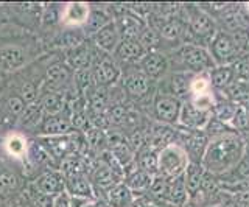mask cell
Returning <instances> with one entry per match:
<instances>
[{"mask_svg": "<svg viewBox=\"0 0 249 207\" xmlns=\"http://www.w3.org/2000/svg\"><path fill=\"white\" fill-rule=\"evenodd\" d=\"M122 42V36L119 33L115 20H111L95 34V44L106 53H114Z\"/></svg>", "mask_w": 249, "mask_h": 207, "instance_id": "cell-21", "label": "cell"}, {"mask_svg": "<svg viewBox=\"0 0 249 207\" xmlns=\"http://www.w3.org/2000/svg\"><path fill=\"white\" fill-rule=\"evenodd\" d=\"M190 199L187 193L184 174L178 176L175 179H168V193H167V204H171L173 207H182Z\"/></svg>", "mask_w": 249, "mask_h": 207, "instance_id": "cell-26", "label": "cell"}, {"mask_svg": "<svg viewBox=\"0 0 249 207\" xmlns=\"http://www.w3.org/2000/svg\"><path fill=\"white\" fill-rule=\"evenodd\" d=\"M36 95H37V87L35 86L33 83L23 84V87H22V95H20V97L23 98V102H25L27 104H28V103H35Z\"/></svg>", "mask_w": 249, "mask_h": 207, "instance_id": "cell-45", "label": "cell"}, {"mask_svg": "<svg viewBox=\"0 0 249 207\" xmlns=\"http://www.w3.org/2000/svg\"><path fill=\"white\" fill-rule=\"evenodd\" d=\"M35 190L42 195L56 198L62 191H66V178L58 170L45 172L35 181Z\"/></svg>", "mask_w": 249, "mask_h": 207, "instance_id": "cell-14", "label": "cell"}, {"mask_svg": "<svg viewBox=\"0 0 249 207\" xmlns=\"http://www.w3.org/2000/svg\"><path fill=\"white\" fill-rule=\"evenodd\" d=\"M210 117H212V111L198 108L193 102L182 103L181 116H179V125L189 131H201L209 123Z\"/></svg>", "mask_w": 249, "mask_h": 207, "instance_id": "cell-9", "label": "cell"}, {"mask_svg": "<svg viewBox=\"0 0 249 207\" xmlns=\"http://www.w3.org/2000/svg\"><path fill=\"white\" fill-rule=\"evenodd\" d=\"M93 75V84L100 87H109L120 80L122 70L119 64L111 56H103L100 63L92 69Z\"/></svg>", "mask_w": 249, "mask_h": 207, "instance_id": "cell-13", "label": "cell"}, {"mask_svg": "<svg viewBox=\"0 0 249 207\" xmlns=\"http://www.w3.org/2000/svg\"><path fill=\"white\" fill-rule=\"evenodd\" d=\"M66 191L75 198L86 199V201H95V190L88 174H76L72 178H66Z\"/></svg>", "mask_w": 249, "mask_h": 207, "instance_id": "cell-19", "label": "cell"}, {"mask_svg": "<svg viewBox=\"0 0 249 207\" xmlns=\"http://www.w3.org/2000/svg\"><path fill=\"white\" fill-rule=\"evenodd\" d=\"M18 176L10 168L0 165V196H8L18 189Z\"/></svg>", "mask_w": 249, "mask_h": 207, "instance_id": "cell-38", "label": "cell"}, {"mask_svg": "<svg viewBox=\"0 0 249 207\" xmlns=\"http://www.w3.org/2000/svg\"><path fill=\"white\" fill-rule=\"evenodd\" d=\"M187 28L192 34V39L210 42L216 34L218 27L209 13L198 8V6H189L187 8Z\"/></svg>", "mask_w": 249, "mask_h": 207, "instance_id": "cell-4", "label": "cell"}, {"mask_svg": "<svg viewBox=\"0 0 249 207\" xmlns=\"http://www.w3.org/2000/svg\"><path fill=\"white\" fill-rule=\"evenodd\" d=\"M132 207H160V203L154 201V199L148 195H134Z\"/></svg>", "mask_w": 249, "mask_h": 207, "instance_id": "cell-46", "label": "cell"}, {"mask_svg": "<svg viewBox=\"0 0 249 207\" xmlns=\"http://www.w3.org/2000/svg\"><path fill=\"white\" fill-rule=\"evenodd\" d=\"M25 63V52L18 45H6V47L0 49V69L3 70H18Z\"/></svg>", "mask_w": 249, "mask_h": 207, "instance_id": "cell-22", "label": "cell"}, {"mask_svg": "<svg viewBox=\"0 0 249 207\" xmlns=\"http://www.w3.org/2000/svg\"><path fill=\"white\" fill-rule=\"evenodd\" d=\"M114 53L120 61H124V63H137V64L146 55L145 49L140 45L137 39H123Z\"/></svg>", "mask_w": 249, "mask_h": 207, "instance_id": "cell-23", "label": "cell"}, {"mask_svg": "<svg viewBox=\"0 0 249 207\" xmlns=\"http://www.w3.org/2000/svg\"><path fill=\"white\" fill-rule=\"evenodd\" d=\"M206 170L201 164H195L189 162L185 172H184V181H185V187H187V193H189L190 199L193 196H196L201 191L202 186V179H204Z\"/></svg>", "mask_w": 249, "mask_h": 207, "instance_id": "cell-24", "label": "cell"}, {"mask_svg": "<svg viewBox=\"0 0 249 207\" xmlns=\"http://www.w3.org/2000/svg\"><path fill=\"white\" fill-rule=\"evenodd\" d=\"M117 28H119V33L123 39H139V36L145 32V28L148 27L146 22L139 16V14H134L131 11L123 13L122 16H119V19L115 20Z\"/></svg>", "mask_w": 249, "mask_h": 207, "instance_id": "cell-16", "label": "cell"}, {"mask_svg": "<svg viewBox=\"0 0 249 207\" xmlns=\"http://www.w3.org/2000/svg\"><path fill=\"white\" fill-rule=\"evenodd\" d=\"M134 193L124 182H119L106 193V203L111 207H132Z\"/></svg>", "mask_w": 249, "mask_h": 207, "instance_id": "cell-27", "label": "cell"}, {"mask_svg": "<svg viewBox=\"0 0 249 207\" xmlns=\"http://www.w3.org/2000/svg\"><path fill=\"white\" fill-rule=\"evenodd\" d=\"M86 142H88V148L92 151H103L105 147H107L106 143V133L101 131V129L97 128H89L86 129Z\"/></svg>", "mask_w": 249, "mask_h": 207, "instance_id": "cell-40", "label": "cell"}, {"mask_svg": "<svg viewBox=\"0 0 249 207\" xmlns=\"http://www.w3.org/2000/svg\"><path fill=\"white\" fill-rule=\"evenodd\" d=\"M33 203H35L36 207H53L54 198L53 196L42 195V193H39V191L35 190V193H33Z\"/></svg>", "mask_w": 249, "mask_h": 207, "instance_id": "cell-47", "label": "cell"}, {"mask_svg": "<svg viewBox=\"0 0 249 207\" xmlns=\"http://www.w3.org/2000/svg\"><path fill=\"white\" fill-rule=\"evenodd\" d=\"M19 119L23 126H36L37 123H41L44 119V109L41 103H28Z\"/></svg>", "mask_w": 249, "mask_h": 207, "instance_id": "cell-36", "label": "cell"}, {"mask_svg": "<svg viewBox=\"0 0 249 207\" xmlns=\"http://www.w3.org/2000/svg\"><path fill=\"white\" fill-rule=\"evenodd\" d=\"M168 193V179L162 174H156L153 178L151 187L148 190V196L158 203H165Z\"/></svg>", "mask_w": 249, "mask_h": 207, "instance_id": "cell-37", "label": "cell"}, {"mask_svg": "<svg viewBox=\"0 0 249 207\" xmlns=\"http://www.w3.org/2000/svg\"><path fill=\"white\" fill-rule=\"evenodd\" d=\"M92 63V55L90 50L86 47V45H80V47H75L70 52V55L67 56V67L73 69V70L80 72V70H88Z\"/></svg>", "mask_w": 249, "mask_h": 207, "instance_id": "cell-30", "label": "cell"}, {"mask_svg": "<svg viewBox=\"0 0 249 207\" xmlns=\"http://www.w3.org/2000/svg\"><path fill=\"white\" fill-rule=\"evenodd\" d=\"M151 106H153V116L156 121H159V123H163V125H171V126H176L179 123L182 102H179L173 95L156 90Z\"/></svg>", "mask_w": 249, "mask_h": 207, "instance_id": "cell-5", "label": "cell"}, {"mask_svg": "<svg viewBox=\"0 0 249 207\" xmlns=\"http://www.w3.org/2000/svg\"><path fill=\"white\" fill-rule=\"evenodd\" d=\"M42 148L49 153L52 159H66L73 155V133L69 136H54V137H41L39 139Z\"/></svg>", "mask_w": 249, "mask_h": 207, "instance_id": "cell-15", "label": "cell"}, {"mask_svg": "<svg viewBox=\"0 0 249 207\" xmlns=\"http://www.w3.org/2000/svg\"><path fill=\"white\" fill-rule=\"evenodd\" d=\"M6 151L10 153L13 157H23L28 153V143L22 136H10L6 139Z\"/></svg>", "mask_w": 249, "mask_h": 207, "instance_id": "cell-41", "label": "cell"}, {"mask_svg": "<svg viewBox=\"0 0 249 207\" xmlns=\"http://www.w3.org/2000/svg\"><path fill=\"white\" fill-rule=\"evenodd\" d=\"M88 160L84 159V156L70 155L61 160L59 172L64 178H72L76 174H88Z\"/></svg>", "mask_w": 249, "mask_h": 207, "instance_id": "cell-29", "label": "cell"}, {"mask_svg": "<svg viewBox=\"0 0 249 207\" xmlns=\"http://www.w3.org/2000/svg\"><path fill=\"white\" fill-rule=\"evenodd\" d=\"M5 108H6L8 116L19 119V117L22 116V112L25 111L27 103L23 102V98H22V97H19V95H13V97H10V98L6 100Z\"/></svg>", "mask_w": 249, "mask_h": 207, "instance_id": "cell-44", "label": "cell"}, {"mask_svg": "<svg viewBox=\"0 0 249 207\" xmlns=\"http://www.w3.org/2000/svg\"><path fill=\"white\" fill-rule=\"evenodd\" d=\"M153 178L154 176L148 174L143 170H140L139 165H137V167L132 168V170L124 172L123 182L126 184V187L134 195H148V190H150V187H151Z\"/></svg>", "mask_w": 249, "mask_h": 207, "instance_id": "cell-20", "label": "cell"}, {"mask_svg": "<svg viewBox=\"0 0 249 207\" xmlns=\"http://www.w3.org/2000/svg\"><path fill=\"white\" fill-rule=\"evenodd\" d=\"M209 140L210 139L204 133V129H201V131H189V129H184V133L178 131V137H176V143L181 145L185 150L187 156H189V160L195 164L202 162V157H204V153L207 150Z\"/></svg>", "mask_w": 249, "mask_h": 207, "instance_id": "cell-7", "label": "cell"}, {"mask_svg": "<svg viewBox=\"0 0 249 207\" xmlns=\"http://www.w3.org/2000/svg\"><path fill=\"white\" fill-rule=\"evenodd\" d=\"M70 78V69L64 64H53L47 70L45 83L49 84L52 89H58L69 81Z\"/></svg>", "mask_w": 249, "mask_h": 207, "instance_id": "cell-33", "label": "cell"}, {"mask_svg": "<svg viewBox=\"0 0 249 207\" xmlns=\"http://www.w3.org/2000/svg\"><path fill=\"white\" fill-rule=\"evenodd\" d=\"M237 106L238 104L235 102H232V100H229V98L215 100L213 108H212V114H213V117H216L218 120H221L223 123L231 126L233 117H235Z\"/></svg>", "mask_w": 249, "mask_h": 207, "instance_id": "cell-31", "label": "cell"}, {"mask_svg": "<svg viewBox=\"0 0 249 207\" xmlns=\"http://www.w3.org/2000/svg\"><path fill=\"white\" fill-rule=\"evenodd\" d=\"M193 73L189 72H171L168 76H165L162 81H165V87L159 89L160 92L173 95L179 102H189L190 100V84H192Z\"/></svg>", "mask_w": 249, "mask_h": 207, "instance_id": "cell-12", "label": "cell"}, {"mask_svg": "<svg viewBox=\"0 0 249 207\" xmlns=\"http://www.w3.org/2000/svg\"><path fill=\"white\" fill-rule=\"evenodd\" d=\"M62 41H64V44L69 45V47L75 49V47H80V45L83 44V37L78 33H75V32H69V33L64 34Z\"/></svg>", "mask_w": 249, "mask_h": 207, "instance_id": "cell-48", "label": "cell"}, {"mask_svg": "<svg viewBox=\"0 0 249 207\" xmlns=\"http://www.w3.org/2000/svg\"><path fill=\"white\" fill-rule=\"evenodd\" d=\"M128 114H129V109L126 108V106L122 104V103H115L114 106L109 108L107 117H109V121H111V125L124 126L126 119H128Z\"/></svg>", "mask_w": 249, "mask_h": 207, "instance_id": "cell-43", "label": "cell"}, {"mask_svg": "<svg viewBox=\"0 0 249 207\" xmlns=\"http://www.w3.org/2000/svg\"><path fill=\"white\" fill-rule=\"evenodd\" d=\"M245 106V109H246V114H248V119H249V102L243 104Z\"/></svg>", "mask_w": 249, "mask_h": 207, "instance_id": "cell-52", "label": "cell"}, {"mask_svg": "<svg viewBox=\"0 0 249 207\" xmlns=\"http://www.w3.org/2000/svg\"><path fill=\"white\" fill-rule=\"evenodd\" d=\"M109 16L103 10H90L88 22H86V32L90 34H97L101 28L109 24Z\"/></svg>", "mask_w": 249, "mask_h": 207, "instance_id": "cell-39", "label": "cell"}, {"mask_svg": "<svg viewBox=\"0 0 249 207\" xmlns=\"http://www.w3.org/2000/svg\"><path fill=\"white\" fill-rule=\"evenodd\" d=\"M90 8L89 5L86 3H70L66 10L64 14V22L70 25H80V24H86L89 17Z\"/></svg>", "mask_w": 249, "mask_h": 207, "instance_id": "cell-34", "label": "cell"}, {"mask_svg": "<svg viewBox=\"0 0 249 207\" xmlns=\"http://www.w3.org/2000/svg\"><path fill=\"white\" fill-rule=\"evenodd\" d=\"M136 162L140 170L146 172L148 174L156 176L159 174V153L151 150H143L136 155Z\"/></svg>", "mask_w": 249, "mask_h": 207, "instance_id": "cell-32", "label": "cell"}, {"mask_svg": "<svg viewBox=\"0 0 249 207\" xmlns=\"http://www.w3.org/2000/svg\"><path fill=\"white\" fill-rule=\"evenodd\" d=\"M189 162L185 150L175 142L159 151V174L167 179H175L184 174Z\"/></svg>", "mask_w": 249, "mask_h": 207, "instance_id": "cell-3", "label": "cell"}, {"mask_svg": "<svg viewBox=\"0 0 249 207\" xmlns=\"http://www.w3.org/2000/svg\"><path fill=\"white\" fill-rule=\"evenodd\" d=\"M44 20L47 22V24H54V22L58 20V14H56V11H54L53 8L47 10V13L44 14Z\"/></svg>", "mask_w": 249, "mask_h": 207, "instance_id": "cell-49", "label": "cell"}, {"mask_svg": "<svg viewBox=\"0 0 249 207\" xmlns=\"http://www.w3.org/2000/svg\"><path fill=\"white\" fill-rule=\"evenodd\" d=\"M146 143H145V150H151L159 153L168 145L176 142L178 137V129L171 125H163L156 121L150 128L146 129Z\"/></svg>", "mask_w": 249, "mask_h": 207, "instance_id": "cell-8", "label": "cell"}, {"mask_svg": "<svg viewBox=\"0 0 249 207\" xmlns=\"http://www.w3.org/2000/svg\"><path fill=\"white\" fill-rule=\"evenodd\" d=\"M86 100H88L90 112H106L111 108V94H109L107 87H90Z\"/></svg>", "mask_w": 249, "mask_h": 207, "instance_id": "cell-28", "label": "cell"}, {"mask_svg": "<svg viewBox=\"0 0 249 207\" xmlns=\"http://www.w3.org/2000/svg\"><path fill=\"white\" fill-rule=\"evenodd\" d=\"M245 145H246V151L249 153V139H248V140H245Z\"/></svg>", "mask_w": 249, "mask_h": 207, "instance_id": "cell-53", "label": "cell"}, {"mask_svg": "<svg viewBox=\"0 0 249 207\" xmlns=\"http://www.w3.org/2000/svg\"><path fill=\"white\" fill-rule=\"evenodd\" d=\"M182 207H198V206L195 204V203L192 201V199H189V201H187V203H185V204H184Z\"/></svg>", "mask_w": 249, "mask_h": 207, "instance_id": "cell-51", "label": "cell"}, {"mask_svg": "<svg viewBox=\"0 0 249 207\" xmlns=\"http://www.w3.org/2000/svg\"><path fill=\"white\" fill-rule=\"evenodd\" d=\"M84 207H93V201H90V203H88Z\"/></svg>", "mask_w": 249, "mask_h": 207, "instance_id": "cell-54", "label": "cell"}, {"mask_svg": "<svg viewBox=\"0 0 249 207\" xmlns=\"http://www.w3.org/2000/svg\"><path fill=\"white\" fill-rule=\"evenodd\" d=\"M93 207H111L107 203H106V199H95V201H93Z\"/></svg>", "mask_w": 249, "mask_h": 207, "instance_id": "cell-50", "label": "cell"}, {"mask_svg": "<svg viewBox=\"0 0 249 207\" xmlns=\"http://www.w3.org/2000/svg\"><path fill=\"white\" fill-rule=\"evenodd\" d=\"M209 53L212 56L215 66H233L238 59L240 53L235 47L233 37L228 33L218 30L216 34L209 42Z\"/></svg>", "mask_w": 249, "mask_h": 207, "instance_id": "cell-6", "label": "cell"}, {"mask_svg": "<svg viewBox=\"0 0 249 207\" xmlns=\"http://www.w3.org/2000/svg\"><path fill=\"white\" fill-rule=\"evenodd\" d=\"M140 45L145 49V52H158V47L160 45V36L158 34V32H156L154 28L151 27H146L145 28V32L139 36V39Z\"/></svg>", "mask_w": 249, "mask_h": 207, "instance_id": "cell-42", "label": "cell"}, {"mask_svg": "<svg viewBox=\"0 0 249 207\" xmlns=\"http://www.w3.org/2000/svg\"><path fill=\"white\" fill-rule=\"evenodd\" d=\"M210 86L215 90H226L235 81V69L233 66H216L209 72Z\"/></svg>", "mask_w": 249, "mask_h": 207, "instance_id": "cell-25", "label": "cell"}, {"mask_svg": "<svg viewBox=\"0 0 249 207\" xmlns=\"http://www.w3.org/2000/svg\"><path fill=\"white\" fill-rule=\"evenodd\" d=\"M123 90L131 100H136V102L146 98L150 95V92H156L153 86V80H150L140 70H132L124 76Z\"/></svg>", "mask_w": 249, "mask_h": 207, "instance_id": "cell-10", "label": "cell"}, {"mask_svg": "<svg viewBox=\"0 0 249 207\" xmlns=\"http://www.w3.org/2000/svg\"><path fill=\"white\" fill-rule=\"evenodd\" d=\"M176 64L181 66L178 72H189L193 75L209 73L215 66L212 56L206 47L198 44H182L175 50Z\"/></svg>", "mask_w": 249, "mask_h": 207, "instance_id": "cell-2", "label": "cell"}, {"mask_svg": "<svg viewBox=\"0 0 249 207\" xmlns=\"http://www.w3.org/2000/svg\"><path fill=\"white\" fill-rule=\"evenodd\" d=\"M168 69H170V61L160 52H148L139 61V70L145 73L153 81H159L165 78Z\"/></svg>", "mask_w": 249, "mask_h": 207, "instance_id": "cell-11", "label": "cell"}, {"mask_svg": "<svg viewBox=\"0 0 249 207\" xmlns=\"http://www.w3.org/2000/svg\"><path fill=\"white\" fill-rule=\"evenodd\" d=\"M73 125L70 117L62 116H47L41 121L42 137H54V136H69L73 133Z\"/></svg>", "mask_w": 249, "mask_h": 207, "instance_id": "cell-18", "label": "cell"}, {"mask_svg": "<svg viewBox=\"0 0 249 207\" xmlns=\"http://www.w3.org/2000/svg\"><path fill=\"white\" fill-rule=\"evenodd\" d=\"M44 114L47 116H58L66 109V98L59 92H49L41 102Z\"/></svg>", "mask_w": 249, "mask_h": 207, "instance_id": "cell-35", "label": "cell"}, {"mask_svg": "<svg viewBox=\"0 0 249 207\" xmlns=\"http://www.w3.org/2000/svg\"><path fill=\"white\" fill-rule=\"evenodd\" d=\"M246 155L245 139L238 131H229L209 140L201 165L213 176L232 173Z\"/></svg>", "mask_w": 249, "mask_h": 207, "instance_id": "cell-1", "label": "cell"}, {"mask_svg": "<svg viewBox=\"0 0 249 207\" xmlns=\"http://www.w3.org/2000/svg\"><path fill=\"white\" fill-rule=\"evenodd\" d=\"M220 24H221V32L228 34H235L241 30L249 28V17L235 6H229V8L223 10L220 14Z\"/></svg>", "mask_w": 249, "mask_h": 207, "instance_id": "cell-17", "label": "cell"}]
</instances>
